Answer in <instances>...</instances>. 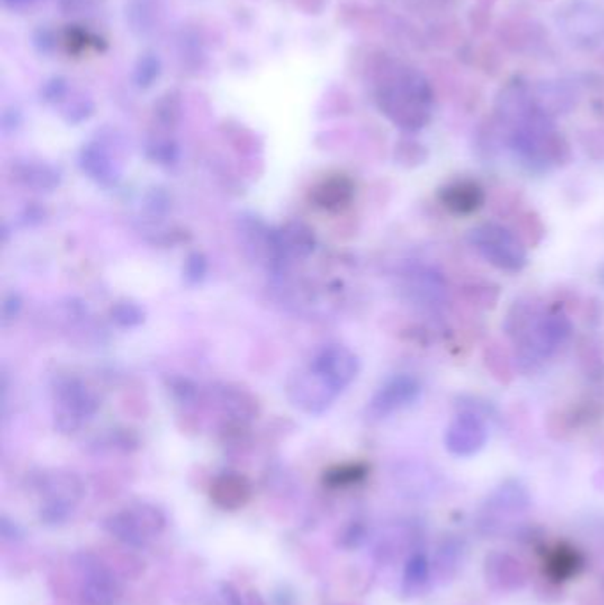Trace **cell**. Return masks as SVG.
<instances>
[{
  "instance_id": "1",
  "label": "cell",
  "mask_w": 604,
  "mask_h": 605,
  "mask_svg": "<svg viewBox=\"0 0 604 605\" xmlns=\"http://www.w3.org/2000/svg\"><path fill=\"white\" fill-rule=\"evenodd\" d=\"M378 106L404 131H419L431 119V87L415 69H397L378 89Z\"/></svg>"
},
{
  "instance_id": "2",
  "label": "cell",
  "mask_w": 604,
  "mask_h": 605,
  "mask_svg": "<svg viewBox=\"0 0 604 605\" xmlns=\"http://www.w3.org/2000/svg\"><path fill=\"white\" fill-rule=\"evenodd\" d=\"M472 247L494 267L518 273L527 264V250L521 239L498 223H481L468 234Z\"/></svg>"
},
{
  "instance_id": "3",
  "label": "cell",
  "mask_w": 604,
  "mask_h": 605,
  "mask_svg": "<svg viewBox=\"0 0 604 605\" xmlns=\"http://www.w3.org/2000/svg\"><path fill=\"white\" fill-rule=\"evenodd\" d=\"M521 322L516 324V333L523 340V348L537 357H548L554 353L571 335V322L563 313H528L525 319L518 317Z\"/></svg>"
},
{
  "instance_id": "4",
  "label": "cell",
  "mask_w": 604,
  "mask_h": 605,
  "mask_svg": "<svg viewBox=\"0 0 604 605\" xmlns=\"http://www.w3.org/2000/svg\"><path fill=\"white\" fill-rule=\"evenodd\" d=\"M57 414L55 425L60 432L78 430L100 407L96 395L77 377L59 379L55 386Z\"/></svg>"
},
{
  "instance_id": "5",
  "label": "cell",
  "mask_w": 604,
  "mask_h": 605,
  "mask_svg": "<svg viewBox=\"0 0 604 605\" xmlns=\"http://www.w3.org/2000/svg\"><path fill=\"white\" fill-rule=\"evenodd\" d=\"M165 526L162 511L149 504H139L135 508H128L121 513L112 515L107 522L110 533L135 547H142L151 537L158 535Z\"/></svg>"
},
{
  "instance_id": "6",
  "label": "cell",
  "mask_w": 604,
  "mask_h": 605,
  "mask_svg": "<svg viewBox=\"0 0 604 605\" xmlns=\"http://www.w3.org/2000/svg\"><path fill=\"white\" fill-rule=\"evenodd\" d=\"M287 397L294 407L307 414H323L338 397L329 383L311 366L294 374L287 384Z\"/></svg>"
},
{
  "instance_id": "7",
  "label": "cell",
  "mask_w": 604,
  "mask_h": 605,
  "mask_svg": "<svg viewBox=\"0 0 604 605\" xmlns=\"http://www.w3.org/2000/svg\"><path fill=\"white\" fill-rule=\"evenodd\" d=\"M340 395L358 375L360 361L344 346H327L316 354L309 365Z\"/></svg>"
},
{
  "instance_id": "8",
  "label": "cell",
  "mask_w": 604,
  "mask_h": 605,
  "mask_svg": "<svg viewBox=\"0 0 604 605\" xmlns=\"http://www.w3.org/2000/svg\"><path fill=\"white\" fill-rule=\"evenodd\" d=\"M488 441V429L481 416L473 412L457 414L445 432V448L457 456L481 452Z\"/></svg>"
},
{
  "instance_id": "9",
  "label": "cell",
  "mask_w": 604,
  "mask_h": 605,
  "mask_svg": "<svg viewBox=\"0 0 604 605\" xmlns=\"http://www.w3.org/2000/svg\"><path fill=\"white\" fill-rule=\"evenodd\" d=\"M420 397V383L413 375H393L374 393L369 411L374 418H386Z\"/></svg>"
},
{
  "instance_id": "10",
  "label": "cell",
  "mask_w": 604,
  "mask_h": 605,
  "mask_svg": "<svg viewBox=\"0 0 604 605\" xmlns=\"http://www.w3.org/2000/svg\"><path fill=\"white\" fill-rule=\"evenodd\" d=\"M84 595L93 605H115L119 599V586L102 563L93 555H84Z\"/></svg>"
},
{
  "instance_id": "11",
  "label": "cell",
  "mask_w": 604,
  "mask_h": 605,
  "mask_svg": "<svg viewBox=\"0 0 604 605\" xmlns=\"http://www.w3.org/2000/svg\"><path fill=\"white\" fill-rule=\"evenodd\" d=\"M78 165L98 185L112 186L121 177V168L113 156L110 154L105 144L102 142H89L82 148L78 154Z\"/></svg>"
},
{
  "instance_id": "12",
  "label": "cell",
  "mask_w": 604,
  "mask_h": 605,
  "mask_svg": "<svg viewBox=\"0 0 604 605\" xmlns=\"http://www.w3.org/2000/svg\"><path fill=\"white\" fill-rule=\"evenodd\" d=\"M439 201L452 214L468 216L484 205L486 194L479 183L470 181V179H461V181H454L446 185L445 188H441Z\"/></svg>"
},
{
  "instance_id": "13",
  "label": "cell",
  "mask_w": 604,
  "mask_h": 605,
  "mask_svg": "<svg viewBox=\"0 0 604 605\" xmlns=\"http://www.w3.org/2000/svg\"><path fill=\"white\" fill-rule=\"evenodd\" d=\"M276 250L280 258V267H284L293 258L309 257L316 248V238L309 227L303 223H289L280 230H275Z\"/></svg>"
},
{
  "instance_id": "14",
  "label": "cell",
  "mask_w": 604,
  "mask_h": 605,
  "mask_svg": "<svg viewBox=\"0 0 604 605\" xmlns=\"http://www.w3.org/2000/svg\"><path fill=\"white\" fill-rule=\"evenodd\" d=\"M124 18L130 32L137 38L151 36L160 25L162 7L158 0H128Z\"/></svg>"
},
{
  "instance_id": "15",
  "label": "cell",
  "mask_w": 604,
  "mask_h": 605,
  "mask_svg": "<svg viewBox=\"0 0 604 605\" xmlns=\"http://www.w3.org/2000/svg\"><path fill=\"white\" fill-rule=\"evenodd\" d=\"M14 179L36 192H54L60 183V174L49 163L27 159L14 165Z\"/></svg>"
},
{
  "instance_id": "16",
  "label": "cell",
  "mask_w": 604,
  "mask_h": 605,
  "mask_svg": "<svg viewBox=\"0 0 604 605\" xmlns=\"http://www.w3.org/2000/svg\"><path fill=\"white\" fill-rule=\"evenodd\" d=\"M353 195H355L353 181L346 176H333L316 188L314 201L323 209L340 211L346 205H349V202L353 201Z\"/></svg>"
},
{
  "instance_id": "17",
  "label": "cell",
  "mask_w": 604,
  "mask_h": 605,
  "mask_svg": "<svg viewBox=\"0 0 604 605\" xmlns=\"http://www.w3.org/2000/svg\"><path fill=\"white\" fill-rule=\"evenodd\" d=\"M212 496L215 503L220 504L221 508L236 510L239 506L248 501L250 498V483L247 482L245 476L241 474H223L215 482L212 489Z\"/></svg>"
},
{
  "instance_id": "18",
  "label": "cell",
  "mask_w": 604,
  "mask_h": 605,
  "mask_svg": "<svg viewBox=\"0 0 604 605\" xmlns=\"http://www.w3.org/2000/svg\"><path fill=\"white\" fill-rule=\"evenodd\" d=\"M162 73H164V64H162L160 55L155 51H144L135 60L131 80L137 89L148 91L160 80Z\"/></svg>"
},
{
  "instance_id": "19",
  "label": "cell",
  "mask_w": 604,
  "mask_h": 605,
  "mask_svg": "<svg viewBox=\"0 0 604 605\" xmlns=\"http://www.w3.org/2000/svg\"><path fill=\"white\" fill-rule=\"evenodd\" d=\"M177 53L183 60V64L192 66V68H201L203 59L206 57L204 51V43L194 31H183L177 36Z\"/></svg>"
},
{
  "instance_id": "20",
  "label": "cell",
  "mask_w": 604,
  "mask_h": 605,
  "mask_svg": "<svg viewBox=\"0 0 604 605\" xmlns=\"http://www.w3.org/2000/svg\"><path fill=\"white\" fill-rule=\"evenodd\" d=\"M155 117L164 128H174L181 117V96L176 91H168L155 104Z\"/></svg>"
},
{
  "instance_id": "21",
  "label": "cell",
  "mask_w": 604,
  "mask_h": 605,
  "mask_svg": "<svg viewBox=\"0 0 604 605\" xmlns=\"http://www.w3.org/2000/svg\"><path fill=\"white\" fill-rule=\"evenodd\" d=\"M110 317L121 328H135L144 322L146 313L137 302H121L112 306Z\"/></svg>"
},
{
  "instance_id": "22",
  "label": "cell",
  "mask_w": 604,
  "mask_h": 605,
  "mask_svg": "<svg viewBox=\"0 0 604 605\" xmlns=\"http://www.w3.org/2000/svg\"><path fill=\"white\" fill-rule=\"evenodd\" d=\"M148 156L160 165H172L179 158V148L172 139L167 137H155L146 146Z\"/></svg>"
},
{
  "instance_id": "23",
  "label": "cell",
  "mask_w": 604,
  "mask_h": 605,
  "mask_svg": "<svg viewBox=\"0 0 604 605\" xmlns=\"http://www.w3.org/2000/svg\"><path fill=\"white\" fill-rule=\"evenodd\" d=\"M95 113V101L89 100V98H77V100L69 101L62 106V119L68 122V124H80V122H86L87 119H91Z\"/></svg>"
},
{
  "instance_id": "24",
  "label": "cell",
  "mask_w": 604,
  "mask_h": 605,
  "mask_svg": "<svg viewBox=\"0 0 604 605\" xmlns=\"http://www.w3.org/2000/svg\"><path fill=\"white\" fill-rule=\"evenodd\" d=\"M68 95H69V84L64 77L49 78L40 89V100L47 104H62L68 100Z\"/></svg>"
},
{
  "instance_id": "25",
  "label": "cell",
  "mask_w": 604,
  "mask_h": 605,
  "mask_svg": "<svg viewBox=\"0 0 604 605\" xmlns=\"http://www.w3.org/2000/svg\"><path fill=\"white\" fill-rule=\"evenodd\" d=\"M208 273V262L203 253H192L185 266V278L188 284H199Z\"/></svg>"
},
{
  "instance_id": "26",
  "label": "cell",
  "mask_w": 604,
  "mask_h": 605,
  "mask_svg": "<svg viewBox=\"0 0 604 605\" xmlns=\"http://www.w3.org/2000/svg\"><path fill=\"white\" fill-rule=\"evenodd\" d=\"M32 47L41 55H52L57 49V36L49 27H38L32 32Z\"/></svg>"
},
{
  "instance_id": "27",
  "label": "cell",
  "mask_w": 604,
  "mask_h": 605,
  "mask_svg": "<svg viewBox=\"0 0 604 605\" xmlns=\"http://www.w3.org/2000/svg\"><path fill=\"white\" fill-rule=\"evenodd\" d=\"M428 577V563L424 557L417 555L413 557L410 563H408V568H406V579L410 582H422L426 581Z\"/></svg>"
},
{
  "instance_id": "28",
  "label": "cell",
  "mask_w": 604,
  "mask_h": 605,
  "mask_svg": "<svg viewBox=\"0 0 604 605\" xmlns=\"http://www.w3.org/2000/svg\"><path fill=\"white\" fill-rule=\"evenodd\" d=\"M22 124V112L16 106H9L2 112V131L5 135L14 133Z\"/></svg>"
},
{
  "instance_id": "29",
  "label": "cell",
  "mask_w": 604,
  "mask_h": 605,
  "mask_svg": "<svg viewBox=\"0 0 604 605\" xmlns=\"http://www.w3.org/2000/svg\"><path fill=\"white\" fill-rule=\"evenodd\" d=\"M20 306H22L20 300H18L14 294H11V296L4 302V306H2L4 322L11 321V319H16V315H18V312H20Z\"/></svg>"
},
{
  "instance_id": "30",
  "label": "cell",
  "mask_w": 604,
  "mask_h": 605,
  "mask_svg": "<svg viewBox=\"0 0 604 605\" xmlns=\"http://www.w3.org/2000/svg\"><path fill=\"white\" fill-rule=\"evenodd\" d=\"M401 149H404V151H406V156H402V158H399V159H401V163H404V161H406V159H410V158H411V152H410V144H408V142H406V144H402V146H401ZM411 149H413V151L417 152V156H415V158H413V161H415V165H417V163H422V159H424V158H426V156H424V158H420V152H419V151H422V146H419V144H411Z\"/></svg>"
},
{
  "instance_id": "31",
  "label": "cell",
  "mask_w": 604,
  "mask_h": 605,
  "mask_svg": "<svg viewBox=\"0 0 604 605\" xmlns=\"http://www.w3.org/2000/svg\"><path fill=\"white\" fill-rule=\"evenodd\" d=\"M38 0H2V5L5 9H11V11H20V9H25L32 4H36Z\"/></svg>"
},
{
  "instance_id": "32",
  "label": "cell",
  "mask_w": 604,
  "mask_h": 605,
  "mask_svg": "<svg viewBox=\"0 0 604 605\" xmlns=\"http://www.w3.org/2000/svg\"><path fill=\"white\" fill-rule=\"evenodd\" d=\"M84 2H86V0H59V4L62 5V9H68V11L80 7Z\"/></svg>"
}]
</instances>
